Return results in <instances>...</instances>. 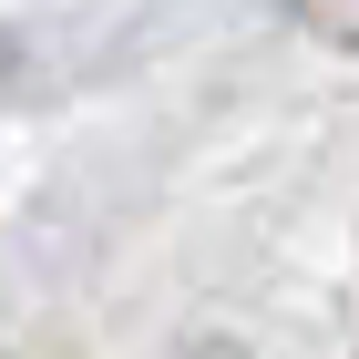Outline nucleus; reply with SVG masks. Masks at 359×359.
Instances as JSON below:
<instances>
[{
    "label": "nucleus",
    "mask_w": 359,
    "mask_h": 359,
    "mask_svg": "<svg viewBox=\"0 0 359 359\" xmlns=\"http://www.w3.org/2000/svg\"><path fill=\"white\" fill-rule=\"evenodd\" d=\"M318 41H339V52H359V0H287Z\"/></svg>",
    "instance_id": "f257e3e1"
}]
</instances>
